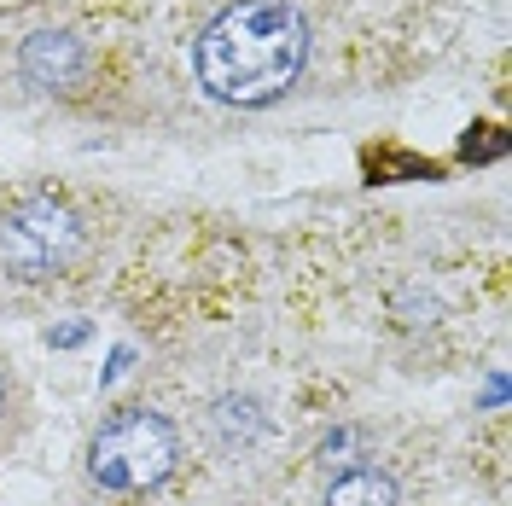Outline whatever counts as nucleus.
<instances>
[{"label": "nucleus", "mask_w": 512, "mask_h": 506, "mask_svg": "<svg viewBox=\"0 0 512 506\" xmlns=\"http://www.w3.org/2000/svg\"><path fill=\"white\" fill-rule=\"evenodd\" d=\"M192 64L222 105H274L309 64V24L291 0H239L204 24Z\"/></svg>", "instance_id": "f257e3e1"}, {"label": "nucleus", "mask_w": 512, "mask_h": 506, "mask_svg": "<svg viewBox=\"0 0 512 506\" xmlns=\"http://www.w3.org/2000/svg\"><path fill=\"white\" fill-rule=\"evenodd\" d=\"M175 454H181V437H175V425L163 413L128 408L111 425H99L94 448H88V477L111 495H134V489L163 483Z\"/></svg>", "instance_id": "f03ea898"}, {"label": "nucleus", "mask_w": 512, "mask_h": 506, "mask_svg": "<svg viewBox=\"0 0 512 506\" xmlns=\"http://www.w3.org/2000/svg\"><path fill=\"white\" fill-rule=\"evenodd\" d=\"M76 251H82V222L59 198H24L0 222V262L12 274H24V280L59 274Z\"/></svg>", "instance_id": "7ed1b4c3"}, {"label": "nucleus", "mask_w": 512, "mask_h": 506, "mask_svg": "<svg viewBox=\"0 0 512 506\" xmlns=\"http://www.w3.org/2000/svg\"><path fill=\"white\" fill-rule=\"evenodd\" d=\"M18 70L30 76L35 88H76L88 76V41L70 30H35L18 53Z\"/></svg>", "instance_id": "20e7f679"}, {"label": "nucleus", "mask_w": 512, "mask_h": 506, "mask_svg": "<svg viewBox=\"0 0 512 506\" xmlns=\"http://www.w3.org/2000/svg\"><path fill=\"white\" fill-rule=\"evenodd\" d=\"M396 477L379 472V466H355L344 472L332 489H326V506H396Z\"/></svg>", "instance_id": "39448f33"}, {"label": "nucleus", "mask_w": 512, "mask_h": 506, "mask_svg": "<svg viewBox=\"0 0 512 506\" xmlns=\"http://www.w3.org/2000/svg\"><path fill=\"white\" fill-rule=\"evenodd\" d=\"M210 425H216L222 448L256 443V437H262V408H256L251 396H222V402H216V413H210Z\"/></svg>", "instance_id": "423d86ee"}, {"label": "nucleus", "mask_w": 512, "mask_h": 506, "mask_svg": "<svg viewBox=\"0 0 512 506\" xmlns=\"http://www.w3.org/2000/svg\"><path fill=\"white\" fill-rule=\"evenodd\" d=\"M367 175H373V181H437L443 169L431 158H414V152L384 146V152H367Z\"/></svg>", "instance_id": "0eeeda50"}, {"label": "nucleus", "mask_w": 512, "mask_h": 506, "mask_svg": "<svg viewBox=\"0 0 512 506\" xmlns=\"http://www.w3.org/2000/svg\"><path fill=\"white\" fill-rule=\"evenodd\" d=\"M460 158L466 163H495V158H507V134L495 123H478L466 140H460Z\"/></svg>", "instance_id": "6e6552de"}, {"label": "nucleus", "mask_w": 512, "mask_h": 506, "mask_svg": "<svg viewBox=\"0 0 512 506\" xmlns=\"http://www.w3.org/2000/svg\"><path fill=\"white\" fill-rule=\"evenodd\" d=\"M0 419H6V379H0Z\"/></svg>", "instance_id": "1a4fd4ad"}]
</instances>
